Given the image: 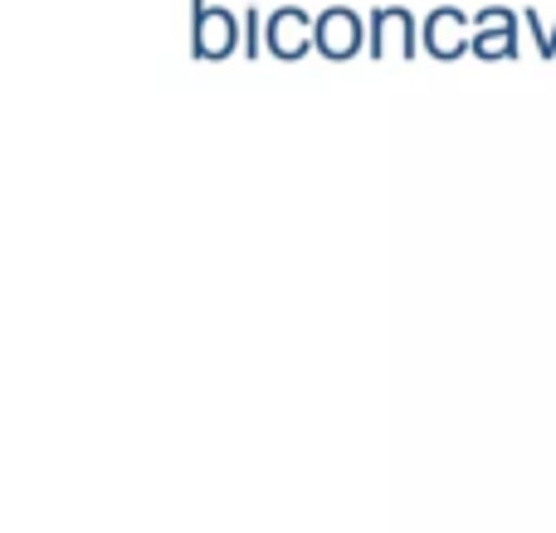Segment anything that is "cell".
I'll return each mask as SVG.
<instances>
[{"label":"cell","mask_w":556,"mask_h":533,"mask_svg":"<svg viewBox=\"0 0 556 533\" xmlns=\"http://www.w3.org/2000/svg\"><path fill=\"white\" fill-rule=\"evenodd\" d=\"M522 25H528L532 39H538V54L552 59V54H556V20H552V25H542V15L528 5V10H522Z\"/></svg>","instance_id":"8"},{"label":"cell","mask_w":556,"mask_h":533,"mask_svg":"<svg viewBox=\"0 0 556 533\" xmlns=\"http://www.w3.org/2000/svg\"><path fill=\"white\" fill-rule=\"evenodd\" d=\"M366 25H371V39H366V49H371L376 59L395 54V59H415V45H420V25H415V15L405 5H376L371 15H366Z\"/></svg>","instance_id":"4"},{"label":"cell","mask_w":556,"mask_h":533,"mask_svg":"<svg viewBox=\"0 0 556 533\" xmlns=\"http://www.w3.org/2000/svg\"><path fill=\"white\" fill-rule=\"evenodd\" d=\"M366 39H371V25H366L352 5H327L323 15H317V54L332 59V64L362 54Z\"/></svg>","instance_id":"3"},{"label":"cell","mask_w":556,"mask_h":533,"mask_svg":"<svg viewBox=\"0 0 556 533\" xmlns=\"http://www.w3.org/2000/svg\"><path fill=\"white\" fill-rule=\"evenodd\" d=\"M244 49V15L211 0H191V54L195 59H230Z\"/></svg>","instance_id":"1"},{"label":"cell","mask_w":556,"mask_h":533,"mask_svg":"<svg viewBox=\"0 0 556 533\" xmlns=\"http://www.w3.org/2000/svg\"><path fill=\"white\" fill-rule=\"evenodd\" d=\"M307 49H317V15H307L303 5H278L264 25V54L293 64Z\"/></svg>","instance_id":"2"},{"label":"cell","mask_w":556,"mask_h":533,"mask_svg":"<svg viewBox=\"0 0 556 533\" xmlns=\"http://www.w3.org/2000/svg\"><path fill=\"white\" fill-rule=\"evenodd\" d=\"M264 25H269V15L260 10V0H244V59H260L264 54Z\"/></svg>","instance_id":"7"},{"label":"cell","mask_w":556,"mask_h":533,"mask_svg":"<svg viewBox=\"0 0 556 533\" xmlns=\"http://www.w3.org/2000/svg\"><path fill=\"white\" fill-rule=\"evenodd\" d=\"M522 10H508V5H483L473 15V54L479 59H518L522 49Z\"/></svg>","instance_id":"5"},{"label":"cell","mask_w":556,"mask_h":533,"mask_svg":"<svg viewBox=\"0 0 556 533\" xmlns=\"http://www.w3.org/2000/svg\"><path fill=\"white\" fill-rule=\"evenodd\" d=\"M420 45L430 49L434 59H459V54H469L473 49V20L464 15L459 5H440V10H430L425 15V25H420Z\"/></svg>","instance_id":"6"}]
</instances>
